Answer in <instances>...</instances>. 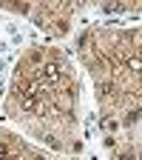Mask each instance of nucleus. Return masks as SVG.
<instances>
[{"instance_id":"nucleus-2","label":"nucleus","mask_w":142,"mask_h":160,"mask_svg":"<svg viewBox=\"0 0 142 160\" xmlns=\"http://www.w3.org/2000/svg\"><path fill=\"white\" fill-rule=\"evenodd\" d=\"M128 66L134 72H142V57H128Z\"/></svg>"},{"instance_id":"nucleus-1","label":"nucleus","mask_w":142,"mask_h":160,"mask_svg":"<svg viewBox=\"0 0 142 160\" xmlns=\"http://www.w3.org/2000/svg\"><path fill=\"white\" fill-rule=\"evenodd\" d=\"M60 80V66L57 63H46L40 69V83H57Z\"/></svg>"},{"instance_id":"nucleus-3","label":"nucleus","mask_w":142,"mask_h":160,"mask_svg":"<svg viewBox=\"0 0 142 160\" xmlns=\"http://www.w3.org/2000/svg\"><path fill=\"white\" fill-rule=\"evenodd\" d=\"M139 117H142V112H131V114H128V123H136Z\"/></svg>"},{"instance_id":"nucleus-4","label":"nucleus","mask_w":142,"mask_h":160,"mask_svg":"<svg viewBox=\"0 0 142 160\" xmlns=\"http://www.w3.org/2000/svg\"><path fill=\"white\" fill-rule=\"evenodd\" d=\"M0 160H6V149L3 146H0Z\"/></svg>"}]
</instances>
